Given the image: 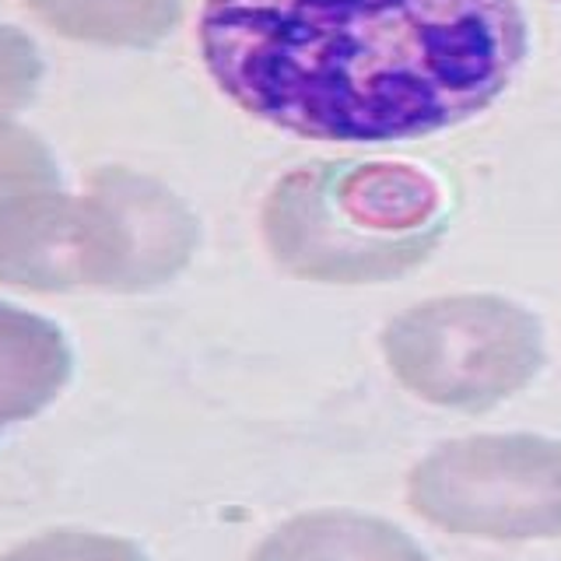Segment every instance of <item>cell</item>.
<instances>
[{
    "mask_svg": "<svg viewBox=\"0 0 561 561\" xmlns=\"http://www.w3.org/2000/svg\"><path fill=\"white\" fill-rule=\"evenodd\" d=\"M382 351L393 376L438 408L484 411L519 393L543 365L534 312L495 295L421 302L386 327Z\"/></svg>",
    "mask_w": 561,
    "mask_h": 561,
    "instance_id": "4",
    "label": "cell"
},
{
    "mask_svg": "<svg viewBox=\"0 0 561 561\" xmlns=\"http://www.w3.org/2000/svg\"><path fill=\"white\" fill-rule=\"evenodd\" d=\"M193 245L197 221L172 190L102 169L81 197L64 201L28 288H154L186 267Z\"/></svg>",
    "mask_w": 561,
    "mask_h": 561,
    "instance_id": "3",
    "label": "cell"
},
{
    "mask_svg": "<svg viewBox=\"0 0 561 561\" xmlns=\"http://www.w3.org/2000/svg\"><path fill=\"white\" fill-rule=\"evenodd\" d=\"M39 78L43 60L35 43L14 25H0V116L22 110L39 88Z\"/></svg>",
    "mask_w": 561,
    "mask_h": 561,
    "instance_id": "11",
    "label": "cell"
},
{
    "mask_svg": "<svg viewBox=\"0 0 561 561\" xmlns=\"http://www.w3.org/2000/svg\"><path fill=\"white\" fill-rule=\"evenodd\" d=\"M70 379V347L57 323L0 302V435L39 414Z\"/></svg>",
    "mask_w": 561,
    "mask_h": 561,
    "instance_id": "7",
    "label": "cell"
},
{
    "mask_svg": "<svg viewBox=\"0 0 561 561\" xmlns=\"http://www.w3.org/2000/svg\"><path fill=\"white\" fill-rule=\"evenodd\" d=\"M53 28L75 39L151 46L180 18V0H25Z\"/></svg>",
    "mask_w": 561,
    "mask_h": 561,
    "instance_id": "9",
    "label": "cell"
},
{
    "mask_svg": "<svg viewBox=\"0 0 561 561\" xmlns=\"http://www.w3.org/2000/svg\"><path fill=\"white\" fill-rule=\"evenodd\" d=\"M67 193L39 137L0 123V280L28 285Z\"/></svg>",
    "mask_w": 561,
    "mask_h": 561,
    "instance_id": "6",
    "label": "cell"
},
{
    "mask_svg": "<svg viewBox=\"0 0 561 561\" xmlns=\"http://www.w3.org/2000/svg\"><path fill=\"white\" fill-rule=\"evenodd\" d=\"M417 516L449 534L537 540L561 534V443L540 435H470L411 470Z\"/></svg>",
    "mask_w": 561,
    "mask_h": 561,
    "instance_id": "5",
    "label": "cell"
},
{
    "mask_svg": "<svg viewBox=\"0 0 561 561\" xmlns=\"http://www.w3.org/2000/svg\"><path fill=\"white\" fill-rule=\"evenodd\" d=\"M201 53L245 113L400 140L491 105L526 57L519 0H207Z\"/></svg>",
    "mask_w": 561,
    "mask_h": 561,
    "instance_id": "1",
    "label": "cell"
},
{
    "mask_svg": "<svg viewBox=\"0 0 561 561\" xmlns=\"http://www.w3.org/2000/svg\"><path fill=\"white\" fill-rule=\"evenodd\" d=\"M4 561H148L130 540L105 537V534H81V530H60L46 534L25 548L11 551Z\"/></svg>",
    "mask_w": 561,
    "mask_h": 561,
    "instance_id": "10",
    "label": "cell"
},
{
    "mask_svg": "<svg viewBox=\"0 0 561 561\" xmlns=\"http://www.w3.org/2000/svg\"><path fill=\"white\" fill-rule=\"evenodd\" d=\"M438 186L411 165H330L288 175L263 210L285 271L333 285L397 277L435 245Z\"/></svg>",
    "mask_w": 561,
    "mask_h": 561,
    "instance_id": "2",
    "label": "cell"
},
{
    "mask_svg": "<svg viewBox=\"0 0 561 561\" xmlns=\"http://www.w3.org/2000/svg\"><path fill=\"white\" fill-rule=\"evenodd\" d=\"M253 561H428L400 526L362 513H306L260 543Z\"/></svg>",
    "mask_w": 561,
    "mask_h": 561,
    "instance_id": "8",
    "label": "cell"
}]
</instances>
